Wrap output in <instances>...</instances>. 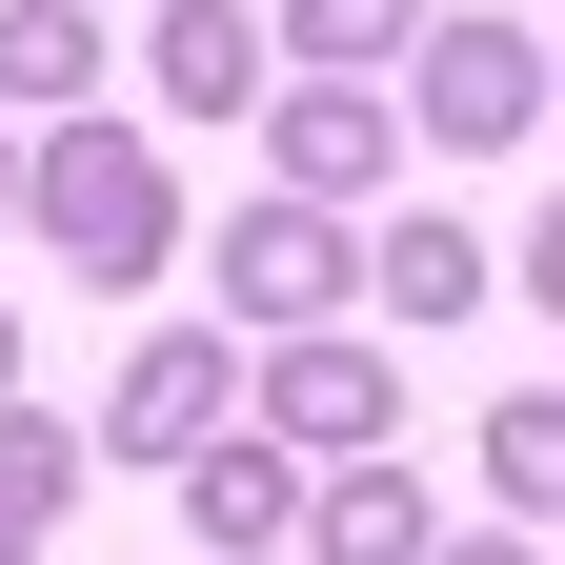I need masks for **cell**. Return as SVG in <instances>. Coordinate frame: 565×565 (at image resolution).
<instances>
[{"label": "cell", "mask_w": 565, "mask_h": 565, "mask_svg": "<svg viewBox=\"0 0 565 565\" xmlns=\"http://www.w3.org/2000/svg\"><path fill=\"white\" fill-rule=\"evenodd\" d=\"M141 223H162V202H141V162H61V243H102V263H141Z\"/></svg>", "instance_id": "6da1fadb"}, {"label": "cell", "mask_w": 565, "mask_h": 565, "mask_svg": "<svg viewBox=\"0 0 565 565\" xmlns=\"http://www.w3.org/2000/svg\"><path fill=\"white\" fill-rule=\"evenodd\" d=\"M445 102H465L445 141H505V102H525V61H505V41H445Z\"/></svg>", "instance_id": "7a4b0ae2"}, {"label": "cell", "mask_w": 565, "mask_h": 565, "mask_svg": "<svg viewBox=\"0 0 565 565\" xmlns=\"http://www.w3.org/2000/svg\"><path fill=\"white\" fill-rule=\"evenodd\" d=\"M243 303H323V223H243Z\"/></svg>", "instance_id": "3957f363"}, {"label": "cell", "mask_w": 565, "mask_h": 565, "mask_svg": "<svg viewBox=\"0 0 565 565\" xmlns=\"http://www.w3.org/2000/svg\"><path fill=\"white\" fill-rule=\"evenodd\" d=\"M484 445H505V484L545 505V484H565V404H505V424H484Z\"/></svg>", "instance_id": "277c9868"}, {"label": "cell", "mask_w": 565, "mask_h": 565, "mask_svg": "<svg viewBox=\"0 0 565 565\" xmlns=\"http://www.w3.org/2000/svg\"><path fill=\"white\" fill-rule=\"evenodd\" d=\"M545 303H565V223H545Z\"/></svg>", "instance_id": "5b68a950"}]
</instances>
